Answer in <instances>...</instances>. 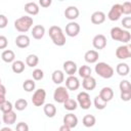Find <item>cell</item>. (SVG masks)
I'll return each mask as SVG.
<instances>
[{
	"label": "cell",
	"mask_w": 131,
	"mask_h": 131,
	"mask_svg": "<svg viewBox=\"0 0 131 131\" xmlns=\"http://www.w3.org/2000/svg\"><path fill=\"white\" fill-rule=\"evenodd\" d=\"M79 14H80V11H79V9L76 6H69L64 10V16H66V18L70 19L71 21H74V19L78 18Z\"/></svg>",
	"instance_id": "15"
},
{
	"label": "cell",
	"mask_w": 131,
	"mask_h": 131,
	"mask_svg": "<svg viewBox=\"0 0 131 131\" xmlns=\"http://www.w3.org/2000/svg\"><path fill=\"white\" fill-rule=\"evenodd\" d=\"M39 4L42 7H49L51 5V0H40L39 1Z\"/></svg>",
	"instance_id": "45"
},
{
	"label": "cell",
	"mask_w": 131,
	"mask_h": 131,
	"mask_svg": "<svg viewBox=\"0 0 131 131\" xmlns=\"http://www.w3.org/2000/svg\"><path fill=\"white\" fill-rule=\"evenodd\" d=\"M119 88L121 90V92H125V91H131V85L130 82L128 80H122L119 84Z\"/></svg>",
	"instance_id": "37"
},
{
	"label": "cell",
	"mask_w": 131,
	"mask_h": 131,
	"mask_svg": "<svg viewBox=\"0 0 131 131\" xmlns=\"http://www.w3.org/2000/svg\"><path fill=\"white\" fill-rule=\"evenodd\" d=\"M68 98H70L69 91L64 86L57 87L53 92V99L58 103H63Z\"/></svg>",
	"instance_id": "5"
},
{
	"label": "cell",
	"mask_w": 131,
	"mask_h": 131,
	"mask_svg": "<svg viewBox=\"0 0 131 131\" xmlns=\"http://www.w3.org/2000/svg\"><path fill=\"white\" fill-rule=\"evenodd\" d=\"M0 131H12V129L9 128V127H3V128L0 129Z\"/></svg>",
	"instance_id": "49"
},
{
	"label": "cell",
	"mask_w": 131,
	"mask_h": 131,
	"mask_svg": "<svg viewBox=\"0 0 131 131\" xmlns=\"http://www.w3.org/2000/svg\"><path fill=\"white\" fill-rule=\"evenodd\" d=\"M122 15V6L121 4L117 3V4H114L112 6V8L110 9L108 13H107V17L110 20L112 21H116L118 20Z\"/></svg>",
	"instance_id": "9"
},
{
	"label": "cell",
	"mask_w": 131,
	"mask_h": 131,
	"mask_svg": "<svg viewBox=\"0 0 131 131\" xmlns=\"http://www.w3.org/2000/svg\"><path fill=\"white\" fill-rule=\"evenodd\" d=\"M116 72L120 76H127L130 72V68L126 62H120L116 67Z\"/></svg>",
	"instance_id": "25"
},
{
	"label": "cell",
	"mask_w": 131,
	"mask_h": 131,
	"mask_svg": "<svg viewBox=\"0 0 131 131\" xmlns=\"http://www.w3.org/2000/svg\"><path fill=\"white\" fill-rule=\"evenodd\" d=\"M27 106H28V101H27L25 98H18V99L15 100V102H14V106H13V107H14L16 111L21 112V111L26 110Z\"/></svg>",
	"instance_id": "34"
},
{
	"label": "cell",
	"mask_w": 131,
	"mask_h": 131,
	"mask_svg": "<svg viewBox=\"0 0 131 131\" xmlns=\"http://www.w3.org/2000/svg\"><path fill=\"white\" fill-rule=\"evenodd\" d=\"M32 75H33V80L34 81H40L44 77V73L41 69H35L32 73Z\"/></svg>",
	"instance_id": "38"
},
{
	"label": "cell",
	"mask_w": 131,
	"mask_h": 131,
	"mask_svg": "<svg viewBox=\"0 0 131 131\" xmlns=\"http://www.w3.org/2000/svg\"><path fill=\"white\" fill-rule=\"evenodd\" d=\"M111 37L113 40L115 41H119L122 42L124 44L129 43V41L131 40V34L129 31L127 30H123L120 27H114L111 30Z\"/></svg>",
	"instance_id": "2"
},
{
	"label": "cell",
	"mask_w": 131,
	"mask_h": 131,
	"mask_svg": "<svg viewBox=\"0 0 131 131\" xmlns=\"http://www.w3.org/2000/svg\"><path fill=\"white\" fill-rule=\"evenodd\" d=\"M58 131H72V129L71 128H69L68 126H66V125H61L60 127H59V130Z\"/></svg>",
	"instance_id": "47"
},
{
	"label": "cell",
	"mask_w": 131,
	"mask_h": 131,
	"mask_svg": "<svg viewBox=\"0 0 131 131\" xmlns=\"http://www.w3.org/2000/svg\"><path fill=\"white\" fill-rule=\"evenodd\" d=\"M77 103L83 110L90 108V106L92 104L91 99H90V95L86 91H82V92L78 93V95H77Z\"/></svg>",
	"instance_id": "6"
},
{
	"label": "cell",
	"mask_w": 131,
	"mask_h": 131,
	"mask_svg": "<svg viewBox=\"0 0 131 131\" xmlns=\"http://www.w3.org/2000/svg\"><path fill=\"white\" fill-rule=\"evenodd\" d=\"M92 45L95 49H103L106 46V37L102 34H97L94 36L93 40H92Z\"/></svg>",
	"instance_id": "11"
},
{
	"label": "cell",
	"mask_w": 131,
	"mask_h": 131,
	"mask_svg": "<svg viewBox=\"0 0 131 131\" xmlns=\"http://www.w3.org/2000/svg\"><path fill=\"white\" fill-rule=\"evenodd\" d=\"M1 58L4 62H7V63H10V62H13L14 59H15V54L12 50L10 49H5L2 53H1Z\"/></svg>",
	"instance_id": "24"
},
{
	"label": "cell",
	"mask_w": 131,
	"mask_h": 131,
	"mask_svg": "<svg viewBox=\"0 0 131 131\" xmlns=\"http://www.w3.org/2000/svg\"><path fill=\"white\" fill-rule=\"evenodd\" d=\"M78 106V103H77V100L73 99V98H68L64 102H63V107L67 110V111H75Z\"/></svg>",
	"instance_id": "32"
},
{
	"label": "cell",
	"mask_w": 131,
	"mask_h": 131,
	"mask_svg": "<svg viewBox=\"0 0 131 131\" xmlns=\"http://www.w3.org/2000/svg\"><path fill=\"white\" fill-rule=\"evenodd\" d=\"M6 100V98H5V96H3V95H0V105L4 102Z\"/></svg>",
	"instance_id": "48"
},
{
	"label": "cell",
	"mask_w": 131,
	"mask_h": 131,
	"mask_svg": "<svg viewBox=\"0 0 131 131\" xmlns=\"http://www.w3.org/2000/svg\"><path fill=\"white\" fill-rule=\"evenodd\" d=\"M0 124H1V120H0Z\"/></svg>",
	"instance_id": "51"
},
{
	"label": "cell",
	"mask_w": 131,
	"mask_h": 131,
	"mask_svg": "<svg viewBox=\"0 0 131 131\" xmlns=\"http://www.w3.org/2000/svg\"><path fill=\"white\" fill-rule=\"evenodd\" d=\"M51 79H52L53 83L59 85V84H61V83L64 81V74H63V72L60 71V70H55V71L52 73V75H51Z\"/></svg>",
	"instance_id": "26"
},
{
	"label": "cell",
	"mask_w": 131,
	"mask_h": 131,
	"mask_svg": "<svg viewBox=\"0 0 131 131\" xmlns=\"http://www.w3.org/2000/svg\"><path fill=\"white\" fill-rule=\"evenodd\" d=\"M0 95H3V96L6 95V88L2 84H0Z\"/></svg>",
	"instance_id": "46"
},
{
	"label": "cell",
	"mask_w": 131,
	"mask_h": 131,
	"mask_svg": "<svg viewBox=\"0 0 131 131\" xmlns=\"http://www.w3.org/2000/svg\"><path fill=\"white\" fill-rule=\"evenodd\" d=\"M43 111L44 114L48 117V118H53L56 115V106L52 103H46L43 106Z\"/></svg>",
	"instance_id": "27"
},
{
	"label": "cell",
	"mask_w": 131,
	"mask_h": 131,
	"mask_svg": "<svg viewBox=\"0 0 131 131\" xmlns=\"http://www.w3.org/2000/svg\"><path fill=\"white\" fill-rule=\"evenodd\" d=\"M78 73H79V76L81 78H87V77H90L91 76V73H92V70L89 66H81L79 69H78Z\"/></svg>",
	"instance_id": "30"
},
{
	"label": "cell",
	"mask_w": 131,
	"mask_h": 131,
	"mask_svg": "<svg viewBox=\"0 0 131 131\" xmlns=\"http://www.w3.org/2000/svg\"><path fill=\"white\" fill-rule=\"evenodd\" d=\"M94 70H95V73L99 77H101L103 79H110V78H112L114 76V69H113V67H111L108 63L103 62V61L97 62L95 64Z\"/></svg>",
	"instance_id": "4"
},
{
	"label": "cell",
	"mask_w": 131,
	"mask_h": 131,
	"mask_svg": "<svg viewBox=\"0 0 131 131\" xmlns=\"http://www.w3.org/2000/svg\"><path fill=\"white\" fill-rule=\"evenodd\" d=\"M121 99L123 101H129L131 99V91H125V92H121L120 95Z\"/></svg>",
	"instance_id": "44"
},
{
	"label": "cell",
	"mask_w": 131,
	"mask_h": 131,
	"mask_svg": "<svg viewBox=\"0 0 131 131\" xmlns=\"http://www.w3.org/2000/svg\"><path fill=\"white\" fill-rule=\"evenodd\" d=\"M8 25V19L4 14H0V29L6 28Z\"/></svg>",
	"instance_id": "43"
},
{
	"label": "cell",
	"mask_w": 131,
	"mask_h": 131,
	"mask_svg": "<svg viewBox=\"0 0 131 131\" xmlns=\"http://www.w3.org/2000/svg\"><path fill=\"white\" fill-rule=\"evenodd\" d=\"M116 56L119 59H127L131 56V46L129 44H124L116 49Z\"/></svg>",
	"instance_id": "8"
},
{
	"label": "cell",
	"mask_w": 131,
	"mask_h": 131,
	"mask_svg": "<svg viewBox=\"0 0 131 131\" xmlns=\"http://www.w3.org/2000/svg\"><path fill=\"white\" fill-rule=\"evenodd\" d=\"M0 84H1V79H0Z\"/></svg>",
	"instance_id": "50"
},
{
	"label": "cell",
	"mask_w": 131,
	"mask_h": 131,
	"mask_svg": "<svg viewBox=\"0 0 131 131\" xmlns=\"http://www.w3.org/2000/svg\"><path fill=\"white\" fill-rule=\"evenodd\" d=\"M82 123H83V125H84L85 127L90 128V127H93V126L95 125L96 119H95V117H94L93 115H90V114H89V115H85V116L83 117Z\"/></svg>",
	"instance_id": "29"
},
{
	"label": "cell",
	"mask_w": 131,
	"mask_h": 131,
	"mask_svg": "<svg viewBox=\"0 0 131 131\" xmlns=\"http://www.w3.org/2000/svg\"><path fill=\"white\" fill-rule=\"evenodd\" d=\"M46 99V91L43 88L37 89L33 96H32V102L35 106H42Z\"/></svg>",
	"instance_id": "7"
},
{
	"label": "cell",
	"mask_w": 131,
	"mask_h": 131,
	"mask_svg": "<svg viewBox=\"0 0 131 131\" xmlns=\"http://www.w3.org/2000/svg\"><path fill=\"white\" fill-rule=\"evenodd\" d=\"M93 103H94V106H95L97 110H103V108H105V106H106V104H107V102H105L103 99H101L98 95L95 96Z\"/></svg>",
	"instance_id": "35"
},
{
	"label": "cell",
	"mask_w": 131,
	"mask_h": 131,
	"mask_svg": "<svg viewBox=\"0 0 131 131\" xmlns=\"http://www.w3.org/2000/svg\"><path fill=\"white\" fill-rule=\"evenodd\" d=\"M49 37L56 46H63L66 44V36L62 32V29L58 26H51L48 30Z\"/></svg>",
	"instance_id": "1"
},
{
	"label": "cell",
	"mask_w": 131,
	"mask_h": 131,
	"mask_svg": "<svg viewBox=\"0 0 131 131\" xmlns=\"http://www.w3.org/2000/svg\"><path fill=\"white\" fill-rule=\"evenodd\" d=\"M101 99H103L105 102H108L113 99L114 97V90L111 87H103L100 91H99V95H98Z\"/></svg>",
	"instance_id": "17"
},
{
	"label": "cell",
	"mask_w": 131,
	"mask_h": 131,
	"mask_svg": "<svg viewBox=\"0 0 131 131\" xmlns=\"http://www.w3.org/2000/svg\"><path fill=\"white\" fill-rule=\"evenodd\" d=\"M62 121H63V125L68 126V127L71 128V129L75 128V127L78 125V118H77L76 115H74V114H72V113L67 114V115L63 117V120H62Z\"/></svg>",
	"instance_id": "14"
},
{
	"label": "cell",
	"mask_w": 131,
	"mask_h": 131,
	"mask_svg": "<svg viewBox=\"0 0 131 131\" xmlns=\"http://www.w3.org/2000/svg\"><path fill=\"white\" fill-rule=\"evenodd\" d=\"M121 6H122V14L129 15L131 13V3L129 1L124 2L123 4H121Z\"/></svg>",
	"instance_id": "39"
},
{
	"label": "cell",
	"mask_w": 131,
	"mask_h": 131,
	"mask_svg": "<svg viewBox=\"0 0 131 131\" xmlns=\"http://www.w3.org/2000/svg\"><path fill=\"white\" fill-rule=\"evenodd\" d=\"M16 114L13 112V111H10L8 113H5L3 114V117H2V120L4 122V124L6 125H12L15 123L16 121Z\"/></svg>",
	"instance_id": "23"
},
{
	"label": "cell",
	"mask_w": 131,
	"mask_h": 131,
	"mask_svg": "<svg viewBox=\"0 0 131 131\" xmlns=\"http://www.w3.org/2000/svg\"><path fill=\"white\" fill-rule=\"evenodd\" d=\"M31 43V40L28 35L26 34H20L15 38V45L18 48H27Z\"/></svg>",
	"instance_id": "16"
},
{
	"label": "cell",
	"mask_w": 131,
	"mask_h": 131,
	"mask_svg": "<svg viewBox=\"0 0 131 131\" xmlns=\"http://www.w3.org/2000/svg\"><path fill=\"white\" fill-rule=\"evenodd\" d=\"M64 87L71 91H75V90L79 89V87H80L79 79L76 76H69L66 79V86Z\"/></svg>",
	"instance_id": "12"
},
{
	"label": "cell",
	"mask_w": 131,
	"mask_h": 131,
	"mask_svg": "<svg viewBox=\"0 0 131 131\" xmlns=\"http://www.w3.org/2000/svg\"><path fill=\"white\" fill-rule=\"evenodd\" d=\"M80 25L76 21H70L67 26H66V34L69 37H76L79 35L80 33Z\"/></svg>",
	"instance_id": "10"
},
{
	"label": "cell",
	"mask_w": 131,
	"mask_h": 131,
	"mask_svg": "<svg viewBox=\"0 0 131 131\" xmlns=\"http://www.w3.org/2000/svg\"><path fill=\"white\" fill-rule=\"evenodd\" d=\"M45 35V28L42 25H36L32 29V36L36 40H40Z\"/></svg>",
	"instance_id": "19"
},
{
	"label": "cell",
	"mask_w": 131,
	"mask_h": 131,
	"mask_svg": "<svg viewBox=\"0 0 131 131\" xmlns=\"http://www.w3.org/2000/svg\"><path fill=\"white\" fill-rule=\"evenodd\" d=\"M39 62V57L36 54H29L26 57V63L27 66H29L30 68H34L38 64Z\"/></svg>",
	"instance_id": "31"
},
{
	"label": "cell",
	"mask_w": 131,
	"mask_h": 131,
	"mask_svg": "<svg viewBox=\"0 0 131 131\" xmlns=\"http://www.w3.org/2000/svg\"><path fill=\"white\" fill-rule=\"evenodd\" d=\"M82 86H83V88L85 90L91 91V90L95 89V87H96V80L92 76L87 77V78H84L83 81H82Z\"/></svg>",
	"instance_id": "21"
},
{
	"label": "cell",
	"mask_w": 131,
	"mask_h": 131,
	"mask_svg": "<svg viewBox=\"0 0 131 131\" xmlns=\"http://www.w3.org/2000/svg\"><path fill=\"white\" fill-rule=\"evenodd\" d=\"M11 70L15 74H20L25 71V62L21 60H14L11 64Z\"/></svg>",
	"instance_id": "28"
},
{
	"label": "cell",
	"mask_w": 131,
	"mask_h": 131,
	"mask_svg": "<svg viewBox=\"0 0 131 131\" xmlns=\"http://www.w3.org/2000/svg\"><path fill=\"white\" fill-rule=\"evenodd\" d=\"M15 130L16 131H29V125L25 122H19V123H17Z\"/></svg>",
	"instance_id": "40"
},
{
	"label": "cell",
	"mask_w": 131,
	"mask_h": 131,
	"mask_svg": "<svg viewBox=\"0 0 131 131\" xmlns=\"http://www.w3.org/2000/svg\"><path fill=\"white\" fill-rule=\"evenodd\" d=\"M63 71L66 72V74H68L69 76H75L76 72L78 71V67L77 63L73 60H66L62 64Z\"/></svg>",
	"instance_id": "13"
},
{
	"label": "cell",
	"mask_w": 131,
	"mask_h": 131,
	"mask_svg": "<svg viewBox=\"0 0 131 131\" xmlns=\"http://www.w3.org/2000/svg\"><path fill=\"white\" fill-rule=\"evenodd\" d=\"M25 11L30 15H36L39 13V6L36 2H28L25 4Z\"/></svg>",
	"instance_id": "22"
},
{
	"label": "cell",
	"mask_w": 131,
	"mask_h": 131,
	"mask_svg": "<svg viewBox=\"0 0 131 131\" xmlns=\"http://www.w3.org/2000/svg\"><path fill=\"white\" fill-rule=\"evenodd\" d=\"M35 87H36V84L33 79H27L23 83V88L27 92H32L33 90H35Z\"/></svg>",
	"instance_id": "33"
},
{
	"label": "cell",
	"mask_w": 131,
	"mask_h": 131,
	"mask_svg": "<svg viewBox=\"0 0 131 131\" xmlns=\"http://www.w3.org/2000/svg\"><path fill=\"white\" fill-rule=\"evenodd\" d=\"M122 25L123 27L128 31L129 29H131V17L130 16H125L122 19Z\"/></svg>",
	"instance_id": "41"
},
{
	"label": "cell",
	"mask_w": 131,
	"mask_h": 131,
	"mask_svg": "<svg viewBox=\"0 0 131 131\" xmlns=\"http://www.w3.org/2000/svg\"><path fill=\"white\" fill-rule=\"evenodd\" d=\"M98 58H99L98 52L96 50H93V49L86 51L84 54V59L88 63H95V62H97Z\"/></svg>",
	"instance_id": "18"
},
{
	"label": "cell",
	"mask_w": 131,
	"mask_h": 131,
	"mask_svg": "<svg viewBox=\"0 0 131 131\" xmlns=\"http://www.w3.org/2000/svg\"><path fill=\"white\" fill-rule=\"evenodd\" d=\"M33 17L29 15H24L14 20V28L20 33H27L33 26Z\"/></svg>",
	"instance_id": "3"
},
{
	"label": "cell",
	"mask_w": 131,
	"mask_h": 131,
	"mask_svg": "<svg viewBox=\"0 0 131 131\" xmlns=\"http://www.w3.org/2000/svg\"><path fill=\"white\" fill-rule=\"evenodd\" d=\"M8 45V40L5 36L0 35V49H5Z\"/></svg>",
	"instance_id": "42"
},
{
	"label": "cell",
	"mask_w": 131,
	"mask_h": 131,
	"mask_svg": "<svg viewBox=\"0 0 131 131\" xmlns=\"http://www.w3.org/2000/svg\"><path fill=\"white\" fill-rule=\"evenodd\" d=\"M105 20V13L102 11H94L91 14V23L94 25H100Z\"/></svg>",
	"instance_id": "20"
},
{
	"label": "cell",
	"mask_w": 131,
	"mask_h": 131,
	"mask_svg": "<svg viewBox=\"0 0 131 131\" xmlns=\"http://www.w3.org/2000/svg\"><path fill=\"white\" fill-rule=\"evenodd\" d=\"M12 108H13V105H12V103H11L10 101H8V100H5V101L0 105V111H1L3 114L8 113V112H10V111H13Z\"/></svg>",
	"instance_id": "36"
}]
</instances>
